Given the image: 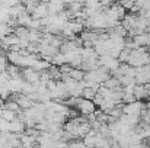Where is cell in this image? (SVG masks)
<instances>
[{
    "instance_id": "cell-12",
    "label": "cell",
    "mask_w": 150,
    "mask_h": 148,
    "mask_svg": "<svg viewBox=\"0 0 150 148\" xmlns=\"http://www.w3.org/2000/svg\"><path fill=\"white\" fill-rule=\"evenodd\" d=\"M69 76L71 77V79H74V80H83V77H85V71L82 70V68H79V67H71V70L69 71Z\"/></svg>"
},
{
    "instance_id": "cell-18",
    "label": "cell",
    "mask_w": 150,
    "mask_h": 148,
    "mask_svg": "<svg viewBox=\"0 0 150 148\" xmlns=\"http://www.w3.org/2000/svg\"><path fill=\"white\" fill-rule=\"evenodd\" d=\"M130 54H131V49L127 48V47H124V48L120 51V54H118V61L120 62H127L128 61V58H130Z\"/></svg>"
},
{
    "instance_id": "cell-26",
    "label": "cell",
    "mask_w": 150,
    "mask_h": 148,
    "mask_svg": "<svg viewBox=\"0 0 150 148\" xmlns=\"http://www.w3.org/2000/svg\"><path fill=\"white\" fill-rule=\"evenodd\" d=\"M115 1H118V3H124V1H127V0H115Z\"/></svg>"
},
{
    "instance_id": "cell-19",
    "label": "cell",
    "mask_w": 150,
    "mask_h": 148,
    "mask_svg": "<svg viewBox=\"0 0 150 148\" xmlns=\"http://www.w3.org/2000/svg\"><path fill=\"white\" fill-rule=\"evenodd\" d=\"M10 95H12V92H10V89L7 86V81L6 83H1L0 84V99L6 100V99L10 97Z\"/></svg>"
},
{
    "instance_id": "cell-20",
    "label": "cell",
    "mask_w": 150,
    "mask_h": 148,
    "mask_svg": "<svg viewBox=\"0 0 150 148\" xmlns=\"http://www.w3.org/2000/svg\"><path fill=\"white\" fill-rule=\"evenodd\" d=\"M28 28L29 29H35V31H42L44 28H42V25H41V20L40 19H31V22L28 23Z\"/></svg>"
},
{
    "instance_id": "cell-25",
    "label": "cell",
    "mask_w": 150,
    "mask_h": 148,
    "mask_svg": "<svg viewBox=\"0 0 150 148\" xmlns=\"http://www.w3.org/2000/svg\"><path fill=\"white\" fill-rule=\"evenodd\" d=\"M144 144H149V145H150V137L147 138V141H144Z\"/></svg>"
},
{
    "instance_id": "cell-2",
    "label": "cell",
    "mask_w": 150,
    "mask_h": 148,
    "mask_svg": "<svg viewBox=\"0 0 150 148\" xmlns=\"http://www.w3.org/2000/svg\"><path fill=\"white\" fill-rule=\"evenodd\" d=\"M77 110L80 112V115H89L92 112L96 110V105L93 100H89V99H83L80 97L79 99V103H77Z\"/></svg>"
},
{
    "instance_id": "cell-24",
    "label": "cell",
    "mask_w": 150,
    "mask_h": 148,
    "mask_svg": "<svg viewBox=\"0 0 150 148\" xmlns=\"http://www.w3.org/2000/svg\"><path fill=\"white\" fill-rule=\"evenodd\" d=\"M3 1H4V4H6L7 7H10V6H15V4L21 3L19 0H3Z\"/></svg>"
},
{
    "instance_id": "cell-6",
    "label": "cell",
    "mask_w": 150,
    "mask_h": 148,
    "mask_svg": "<svg viewBox=\"0 0 150 148\" xmlns=\"http://www.w3.org/2000/svg\"><path fill=\"white\" fill-rule=\"evenodd\" d=\"M25 128H26L25 126V122L21 121L19 118H15L13 121L9 122V131L13 132V134H22L25 131Z\"/></svg>"
},
{
    "instance_id": "cell-22",
    "label": "cell",
    "mask_w": 150,
    "mask_h": 148,
    "mask_svg": "<svg viewBox=\"0 0 150 148\" xmlns=\"http://www.w3.org/2000/svg\"><path fill=\"white\" fill-rule=\"evenodd\" d=\"M0 131L1 132H10L9 131V121H6L1 116H0Z\"/></svg>"
},
{
    "instance_id": "cell-17",
    "label": "cell",
    "mask_w": 150,
    "mask_h": 148,
    "mask_svg": "<svg viewBox=\"0 0 150 148\" xmlns=\"http://www.w3.org/2000/svg\"><path fill=\"white\" fill-rule=\"evenodd\" d=\"M95 96H96V90H95V89H92V87H83L82 95H80V97L89 99V100H93Z\"/></svg>"
},
{
    "instance_id": "cell-3",
    "label": "cell",
    "mask_w": 150,
    "mask_h": 148,
    "mask_svg": "<svg viewBox=\"0 0 150 148\" xmlns=\"http://www.w3.org/2000/svg\"><path fill=\"white\" fill-rule=\"evenodd\" d=\"M21 77L26 83H37L40 80V73L35 71L32 67H22L21 68Z\"/></svg>"
},
{
    "instance_id": "cell-8",
    "label": "cell",
    "mask_w": 150,
    "mask_h": 148,
    "mask_svg": "<svg viewBox=\"0 0 150 148\" xmlns=\"http://www.w3.org/2000/svg\"><path fill=\"white\" fill-rule=\"evenodd\" d=\"M19 138H21V145L22 147H35V145H38L37 138L35 137H31V135H28L25 132L19 134Z\"/></svg>"
},
{
    "instance_id": "cell-7",
    "label": "cell",
    "mask_w": 150,
    "mask_h": 148,
    "mask_svg": "<svg viewBox=\"0 0 150 148\" xmlns=\"http://www.w3.org/2000/svg\"><path fill=\"white\" fill-rule=\"evenodd\" d=\"M47 4H48V13L50 15H57L58 12L66 9V4H64L63 0H50Z\"/></svg>"
},
{
    "instance_id": "cell-14",
    "label": "cell",
    "mask_w": 150,
    "mask_h": 148,
    "mask_svg": "<svg viewBox=\"0 0 150 148\" xmlns=\"http://www.w3.org/2000/svg\"><path fill=\"white\" fill-rule=\"evenodd\" d=\"M4 71L9 74V77H16V76L21 74V67H18V65H15V64H12V62H7Z\"/></svg>"
},
{
    "instance_id": "cell-1",
    "label": "cell",
    "mask_w": 150,
    "mask_h": 148,
    "mask_svg": "<svg viewBox=\"0 0 150 148\" xmlns=\"http://www.w3.org/2000/svg\"><path fill=\"white\" fill-rule=\"evenodd\" d=\"M146 107V103L143 100H134L130 103H122V112L127 115H140L142 109Z\"/></svg>"
},
{
    "instance_id": "cell-15",
    "label": "cell",
    "mask_w": 150,
    "mask_h": 148,
    "mask_svg": "<svg viewBox=\"0 0 150 148\" xmlns=\"http://www.w3.org/2000/svg\"><path fill=\"white\" fill-rule=\"evenodd\" d=\"M31 19H32V16H31L28 12H23L22 15H19V16L16 18L18 25H22V26H28V23L31 22Z\"/></svg>"
},
{
    "instance_id": "cell-4",
    "label": "cell",
    "mask_w": 150,
    "mask_h": 148,
    "mask_svg": "<svg viewBox=\"0 0 150 148\" xmlns=\"http://www.w3.org/2000/svg\"><path fill=\"white\" fill-rule=\"evenodd\" d=\"M23 84H25V80L21 77V74H19V76H16V77H10V79L7 80V86H9V89H10V92H12V93L22 92Z\"/></svg>"
},
{
    "instance_id": "cell-21",
    "label": "cell",
    "mask_w": 150,
    "mask_h": 148,
    "mask_svg": "<svg viewBox=\"0 0 150 148\" xmlns=\"http://www.w3.org/2000/svg\"><path fill=\"white\" fill-rule=\"evenodd\" d=\"M50 79H52V74H51V71L47 68V70H42V71H40V81H42V83H47Z\"/></svg>"
},
{
    "instance_id": "cell-23",
    "label": "cell",
    "mask_w": 150,
    "mask_h": 148,
    "mask_svg": "<svg viewBox=\"0 0 150 148\" xmlns=\"http://www.w3.org/2000/svg\"><path fill=\"white\" fill-rule=\"evenodd\" d=\"M19 1H21L25 7H28V6H37L41 0H19Z\"/></svg>"
},
{
    "instance_id": "cell-27",
    "label": "cell",
    "mask_w": 150,
    "mask_h": 148,
    "mask_svg": "<svg viewBox=\"0 0 150 148\" xmlns=\"http://www.w3.org/2000/svg\"><path fill=\"white\" fill-rule=\"evenodd\" d=\"M41 1H45V3H48V1H50V0H41Z\"/></svg>"
},
{
    "instance_id": "cell-16",
    "label": "cell",
    "mask_w": 150,
    "mask_h": 148,
    "mask_svg": "<svg viewBox=\"0 0 150 148\" xmlns=\"http://www.w3.org/2000/svg\"><path fill=\"white\" fill-rule=\"evenodd\" d=\"M51 64H54V65H61V64H66V57H64V54L61 52V51H58L52 58H51Z\"/></svg>"
},
{
    "instance_id": "cell-9",
    "label": "cell",
    "mask_w": 150,
    "mask_h": 148,
    "mask_svg": "<svg viewBox=\"0 0 150 148\" xmlns=\"http://www.w3.org/2000/svg\"><path fill=\"white\" fill-rule=\"evenodd\" d=\"M134 96H136L137 100H146V99H149L146 86L144 84H136L134 86Z\"/></svg>"
},
{
    "instance_id": "cell-13",
    "label": "cell",
    "mask_w": 150,
    "mask_h": 148,
    "mask_svg": "<svg viewBox=\"0 0 150 148\" xmlns=\"http://www.w3.org/2000/svg\"><path fill=\"white\" fill-rule=\"evenodd\" d=\"M3 106L6 107V109H9V110H12V112H19L21 110V107H19V105H18V102L16 100H13V99H6L4 102H3Z\"/></svg>"
},
{
    "instance_id": "cell-10",
    "label": "cell",
    "mask_w": 150,
    "mask_h": 148,
    "mask_svg": "<svg viewBox=\"0 0 150 148\" xmlns=\"http://www.w3.org/2000/svg\"><path fill=\"white\" fill-rule=\"evenodd\" d=\"M7 12H9V18H18L19 15H22L25 12V6L22 3H18L15 6H10Z\"/></svg>"
},
{
    "instance_id": "cell-11",
    "label": "cell",
    "mask_w": 150,
    "mask_h": 148,
    "mask_svg": "<svg viewBox=\"0 0 150 148\" xmlns=\"http://www.w3.org/2000/svg\"><path fill=\"white\" fill-rule=\"evenodd\" d=\"M150 32H142V34H137L133 36V41L139 45V47H146L147 44V39H149Z\"/></svg>"
},
{
    "instance_id": "cell-5",
    "label": "cell",
    "mask_w": 150,
    "mask_h": 148,
    "mask_svg": "<svg viewBox=\"0 0 150 148\" xmlns=\"http://www.w3.org/2000/svg\"><path fill=\"white\" fill-rule=\"evenodd\" d=\"M47 15H48V4H47L45 1H40V3L35 6L34 12L31 13V16H32L34 19H42V18L47 16Z\"/></svg>"
}]
</instances>
